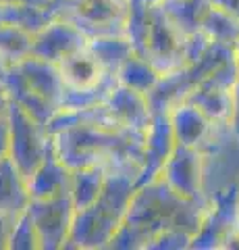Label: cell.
Masks as SVG:
<instances>
[{
	"label": "cell",
	"instance_id": "1",
	"mask_svg": "<svg viewBox=\"0 0 239 250\" xmlns=\"http://www.w3.org/2000/svg\"><path fill=\"white\" fill-rule=\"evenodd\" d=\"M206 208L183 198L163 175L135 188L127 215L109 248H150L168 231H183L191 238L204 221Z\"/></svg>",
	"mask_w": 239,
	"mask_h": 250
},
{
	"label": "cell",
	"instance_id": "2",
	"mask_svg": "<svg viewBox=\"0 0 239 250\" xmlns=\"http://www.w3.org/2000/svg\"><path fill=\"white\" fill-rule=\"evenodd\" d=\"M137 177L127 173H106L100 196L90 207L75 210L67 246L73 248H109L127 215Z\"/></svg>",
	"mask_w": 239,
	"mask_h": 250
},
{
	"label": "cell",
	"instance_id": "3",
	"mask_svg": "<svg viewBox=\"0 0 239 250\" xmlns=\"http://www.w3.org/2000/svg\"><path fill=\"white\" fill-rule=\"evenodd\" d=\"M9 123H11V150L9 159L25 182L42 165L52 144V136L42 123H37L29 113H25L19 104L9 100Z\"/></svg>",
	"mask_w": 239,
	"mask_h": 250
},
{
	"label": "cell",
	"instance_id": "4",
	"mask_svg": "<svg viewBox=\"0 0 239 250\" xmlns=\"http://www.w3.org/2000/svg\"><path fill=\"white\" fill-rule=\"evenodd\" d=\"M58 6V17L73 23L88 38L125 36L129 0H65Z\"/></svg>",
	"mask_w": 239,
	"mask_h": 250
},
{
	"label": "cell",
	"instance_id": "5",
	"mask_svg": "<svg viewBox=\"0 0 239 250\" xmlns=\"http://www.w3.org/2000/svg\"><path fill=\"white\" fill-rule=\"evenodd\" d=\"M27 215L37 236L40 248H63L67 246L69 231L75 217L71 192H60L50 198H32Z\"/></svg>",
	"mask_w": 239,
	"mask_h": 250
},
{
	"label": "cell",
	"instance_id": "6",
	"mask_svg": "<svg viewBox=\"0 0 239 250\" xmlns=\"http://www.w3.org/2000/svg\"><path fill=\"white\" fill-rule=\"evenodd\" d=\"M158 175L183 198L194 200L196 205L208 210V202L202 192V159L200 152L191 146L175 144L171 156L166 159L163 171Z\"/></svg>",
	"mask_w": 239,
	"mask_h": 250
},
{
	"label": "cell",
	"instance_id": "7",
	"mask_svg": "<svg viewBox=\"0 0 239 250\" xmlns=\"http://www.w3.org/2000/svg\"><path fill=\"white\" fill-rule=\"evenodd\" d=\"M90 38L77 29L73 23L56 17L52 23H48L44 29L32 36V57L48 61V62H60L67 54L75 52L77 48L86 46Z\"/></svg>",
	"mask_w": 239,
	"mask_h": 250
},
{
	"label": "cell",
	"instance_id": "8",
	"mask_svg": "<svg viewBox=\"0 0 239 250\" xmlns=\"http://www.w3.org/2000/svg\"><path fill=\"white\" fill-rule=\"evenodd\" d=\"M175 144H177V140L173 134L171 115L168 113H154L150 129L146 131V161H144L142 175L137 179V186L150 182V179H154L160 171H163L166 159L173 152Z\"/></svg>",
	"mask_w": 239,
	"mask_h": 250
},
{
	"label": "cell",
	"instance_id": "9",
	"mask_svg": "<svg viewBox=\"0 0 239 250\" xmlns=\"http://www.w3.org/2000/svg\"><path fill=\"white\" fill-rule=\"evenodd\" d=\"M104 106L110 111V115L117 119L123 127L146 134L152 125V108L148 104V96L127 88L123 83H117L114 90L104 100Z\"/></svg>",
	"mask_w": 239,
	"mask_h": 250
},
{
	"label": "cell",
	"instance_id": "10",
	"mask_svg": "<svg viewBox=\"0 0 239 250\" xmlns=\"http://www.w3.org/2000/svg\"><path fill=\"white\" fill-rule=\"evenodd\" d=\"M11 67L17 71L21 82L25 83L36 96H40L42 100H46L50 106H55L58 111L65 88H63V82H60V75H58V67L55 62L36 59V57H27Z\"/></svg>",
	"mask_w": 239,
	"mask_h": 250
},
{
	"label": "cell",
	"instance_id": "11",
	"mask_svg": "<svg viewBox=\"0 0 239 250\" xmlns=\"http://www.w3.org/2000/svg\"><path fill=\"white\" fill-rule=\"evenodd\" d=\"M32 196H29L27 182L6 156L0 161V221L15 225V221L25 213Z\"/></svg>",
	"mask_w": 239,
	"mask_h": 250
},
{
	"label": "cell",
	"instance_id": "12",
	"mask_svg": "<svg viewBox=\"0 0 239 250\" xmlns=\"http://www.w3.org/2000/svg\"><path fill=\"white\" fill-rule=\"evenodd\" d=\"M27 188L32 198H50L60 192H71V169L56 156L52 144L42 165L27 182Z\"/></svg>",
	"mask_w": 239,
	"mask_h": 250
},
{
	"label": "cell",
	"instance_id": "13",
	"mask_svg": "<svg viewBox=\"0 0 239 250\" xmlns=\"http://www.w3.org/2000/svg\"><path fill=\"white\" fill-rule=\"evenodd\" d=\"M168 115H171V125H173L177 144L191 146V148H198V144L206 138L208 129L212 125V121L200 108H196L189 103L177 104L175 108L168 111Z\"/></svg>",
	"mask_w": 239,
	"mask_h": 250
},
{
	"label": "cell",
	"instance_id": "14",
	"mask_svg": "<svg viewBox=\"0 0 239 250\" xmlns=\"http://www.w3.org/2000/svg\"><path fill=\"white\" fill-rule=\"evenodd\" d=\"M58 17L56 4H0V23L37 34Z\"/></svg>",
	"mask_w": 239,
	"mask_h": 250
},
{
	"label": "cell",
	"instance_id": "15",
	"mask_svg": "<svg viewBox=\"0 0 239 250\" xmlns=\"http://www.w3.org/2000/svg\"><path fill=\"white\" fill-rule=\"evenodd\" d=\"M106 182L102 167H81L71 171V200L75 210H81L94 202Z\"/></svg>",
	"mask_w": 239,
	"mask_h": 250
},
{
	"label": "cell",
	"instance_id": "16",
	"mask_svg": "<svg viewBox=\"0 0 239 250\" xmlns=\"http://www.w3.org/2000/svg\"><path fill=\"white\" fill-rule=\"evenodd\" d=\"M88 46L92 52L96 54V59L100 61L109 73H119L121 65L125 62L133 52V46L127 40V36H100V38H90Z\"/></svg>",
	"mask_w": 239,
	"mask_h": 250
},
{
	"label": "cell",
	"instance_id": "17",
	"mask_svg": "<svg viewBox=\"0 0 239 250\" xmlns=\"http://www.w3.org/2000/svg\"><path fill=\"white\" fill-rule=\"evenodd\" d=\"M117 77H119V83L144 94V96H148L154 85L158 83L160 73L148 61H144L142 57H137V54H131V57L121 65Z\"/></svg>",
	"mask_w": 239,
	"mask_h": 250
},
{
	"label": "cell",
	"instance_id": "18",
	"mask_svg": "<svg viewBox=\"0 0 239 250\" xmlns=\"http://www.w3.org/2000/svg\"><path fill=\"white\" fill-rule=\"evenodd\" d=\"M27 57H32V34L9 23H0V61L11 67Z\"/></svg>",
	"mask_w": 239,
	"mask_h": 250
},
{
	"label": "cell",
	"instance_id": "19",
	"mask_svg": "<svg viewBox=\"0 0 239 250\" xmlns=\"http://www.w3.org/2000/svg\"><path fill=\"white\" fill-rule=\"evenodd\" d=\"M6 248H40L36 229L32 225V219H29L27 210L17 219V221H15V225L11 228Z\"/></svg>",
	"mask_w": 239,
	"mask_h": 250
},
{
	"label": "cell",
	"instance_id": "20",
	"mask_svg": "<svg viewBox=\"0 0 239 250\" xmlns=\"http://www.w3.org/2000/svg\"><path fill=\"white\" fill-rule=\"evenodd\" d=\"M9 113V111H6ZM11 150V123L9 115H0V161H4Z\"/></svg>",
	"mask_w": 239,
	"mask_h": 250
},
{
	"label": "cell",
	"instance_id": "21",
	"mask_svg": "<svg viewBox=\"0 0 239 250\" xmlns=\"http://www.w3.org/2000/svg\"><path fill=\"white\" fill-rule=\"evenodd\" d=\"M229 123H231V127H233L235 136L239 140V75H237V82L233 85V108H231Z\"/></svg>",
	"mask_w": 239,
	"mask_h": 250
},
{
	"label": "cell",
	"instance_id": "22",
	"mask_svg": "<svg viewBox=\"0 0 239 250\" xmlns=\"http://www.w3.org/2000/svg\"><path fill=\"white\" fill-rule=\"evenodd\" d=\"M214 6H219L225 13H229L233 19L239 21V0H210Z\"/></svg>",
	"mask_w": 239,
	"mask_h": 250
},
{
	"label": "cell",
	"instance_id": "23",
	"mask_svg": "<svg viewBox=\"0 0 239 250\" xmlns=\"http://www.w3.org/2000/svg\"><path fill=\"white\" fill-rule=\"evenodd\" d=\"M0 4H55L52 0H0Z\"/></svg>",
	"mask_w": 239,
	"mask_h": 250
},
{
	"label": "cell",
	"instance_id": "24",
	"mask_svg": "<svg viewBox=\"0 0 239 250\" xmlns=\"http://www.w3.org/2000/svg\"><path fill=\"white\" fill-rule=\"evenodd\" d=\"M6 111H9V96L0 90V115H6Z\"/></svg>",
	"mask_w": 239,
	"mask_h": 250
},
{
	"label": "cell",
	"instance_id": "25",
	"mask_svg": "<svg viewBox=\"0 0 239 250\" xmlns=\"http://www.w3.org/2000/svg\"><path fill=\"white\" fill-rule=\"evenodd\" d=\"M6 71H9V65H4L2 61H0V90L4 92V82H6Z\"/></svg>",
	"mask_w": 239,
	"mask_h": 250
},
{
	"label": "cell",
	"instance_id": "26",
	"mask_svg": "<svg viewBox=\"0 0 239 250\" xmlns=\"http://www.w3.org/2000/svg\"><path fill=\"white\" fill-rule=\"evenodd\" d=\"M235 246H239V229H237V233H233V236L229 238V242H227L225 248H235Z\"/></svg>",
	"mask_w": 239,
	"mask_h": 250
},
{
	"label": "cell",
	"instance_id": "27",
	"mask_svg": "<svg viewBox=\"0 0 239 250\" xmlns=\"http://www.w3.org/2000/svg\"><path fill=\"white\" fill-rule=\"evenodd\" d=\"M233 48H235V57H237V61H239V42L233 46Z\"/></svg>",
	"mask_w": 239,
	"mask_h": 250
},
{
	"label": "cell",
	"instance_id": "28",
	"mask_svg": "<svg viewBox=\"0 0 239 250\" xmlns=\"http://www.w3.org/2000/svg\"><path fill=\"white\" fill-rule=\"evenodd\" d=\"M52 2H55V4H60V2H65V0H52Z\"/></svg>",
	"mask_w": 239,
	"mask_h": 250
}]
</instances>
